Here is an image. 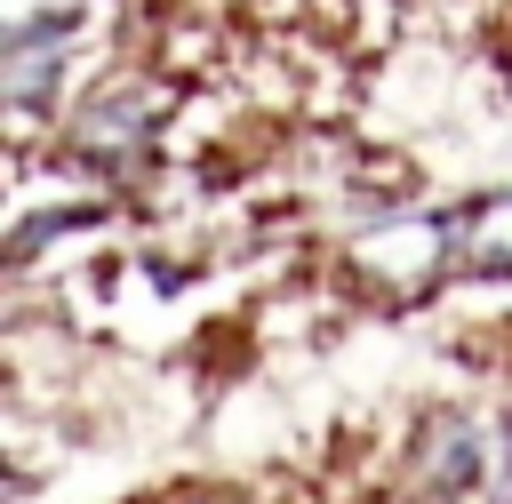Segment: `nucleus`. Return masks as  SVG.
Listing matches in <instances>:
<instances>
[{
  "instance_id": "nucleus-6",
  "label": "nucleus",
  "mask_w": 512,
  "mask_h": 504,
  "mask_svg": "<svg viewBox=\"0 0 512 504\" xmlns=\"http://www.w3.org/2000/svg\"><path fill=\"white\" fill-rule=\"evenodd\" d=\"M448 288H512V184L448 200Z\"/></svg>"
},
{
  "instance_id": "nucleus-1",
  "label": "nucleus",
  "mask_w": 512,
  "mask_h": 504,
  "mask_svg": "<svg viewBox=\"0 0 512 504\" xmlns=\"http://www.w3.org/2000/svg\"><path fill=\"white\" fill-rule=\"evenodd\" d=\"M176 112H184V80L168 64H152L144 48H120V56H104L80 80V96L64 104L48 152L72 160L88 184H104V192L128 200V192H144L160 176Z\"/></svg>"
},
{
  "instance_id": "nucleus-10",
  "label": "nucleus",
  "mask_w": 512,
  "mask_h": 504,
  "mask_svg": "<svg viewBox=\"0 0 512 504\" xmlns=\"http://www.w3.org/2000/svg\"><path fill=\"white\" fill-rule=\"evenodd\" d=\"M192 8H216V0H192Z\"/></svg>"
},
{
  "instance_id": "nucleus-4",
  "label": "nucleus",
  "mask_w": 512,
  "mask_h": 504,
  "mask_svg": "<svg viewBox=\"0 0 512 504\" xmlns=\"http://www.w3.org/2000/svg\"><path fill=\"white\" fill-rule=\"evenodd\" d=\"M56 160V152H48ZM120 192H104V184H88L72 160H56V184H32V176H16V216H8V232H0V272H8V288H32L56 256H80L88 240H104L112 224H120Z\"/></svg>"
},
{
  "instance_id": "nucleus-8",
  "label": "nucleus",
  "mask_w": 512,
  "mask_h": 504,
  "mask_svg": "<svg viewBox=\"0 0 512 504\" xmlns=\"http://www.w3.org/2000/svg\"><path fill=\"white\" fill-rule=\"evenodd\" d=\"M128 504H184V496H176V488H168V496H128Z\"/></svg>"
},
{
  "instance_id": "nucleus-7",
  "label": "nucleus",
  "mask_w": 512,
  "mask_h": 504,
  "mask_svg": "<svg viewBox=\"0 0 512 504\" xmlns=\"http://www.w3.org/2000/svg\"><path fill=\"white\" fill-rule=\"evenodd\" d=\"M496 488L512 496V368H504V400H496Z\"/></svg>"
},
{
  "instance_id": "nucleus-3",
  "label": "nucleus",
  "mask_w": 512,
  "mask_h": 504,
  "mask_svg": "<svg viewBox=\"0 0 512 504\" xmlns=\"http://www.w3.org/2000/svg\"><path fill=\"white\" fill-rule=\"evenodd\" d=\"M336 280L360 304H384V312L440 296L448 288V200L408 184L392 208H376L360 232L336 240Z\"/></svg>"
},
{
  "instance_id": "nucleus-5",
  "label": "nucleus",
  "mask_w": 512,
  "mask_h": 504,
  "mask_svg": "<svg viewBox=\"0 0 512 504\" xmlns=\"http://www.w3.org/2000/svg\"><path fill=\"white\" fill-rule=\"evenodd\" d=\"M496 488V424L456 400H432L400 440V496L408 504H472Z\"/></svg>"
},
{
  "instance_id": "nucleus-9",
  "label": "nucleus",
  "mask_w": 512,
  "mask_h": 504,
  "mask_svg": "<svg viewBox=\"0 0 512 504\" xmlns=\"http://www.w3.org/2000/svg\"><path fill=\"white\" fill-rule=\"evenodd\" d=\"M320 504H376V496H320Z\"/></svg>"
},
{
  "instance_id": "nucleus-2",
  "label": "nucleus",
  "mask_w": 512,
  "mask_h": 504,
  "mask_svg": "<svg viewBox=\"0 0 512 504\" xmlns=\"http://www.w3.org/2000/svg\"><path fill=\"white\" fill-rule=\"evenodd\" d=\"M104 16L112 0H32L0 24V112L16 120V152L48 144L80 80L104 56H120L104 40Z\"/></svg>"
}]
</instances>
